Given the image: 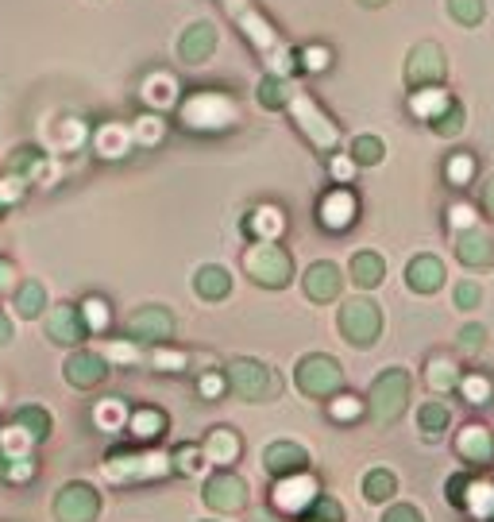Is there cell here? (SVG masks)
<instances>
[{"instance_id": "20", "label": "cell", "mask_w": 494, "mask_h": 522, "mask_svg": "<svg viewBox=\"0 0 494 522\" xmlns=\"http://www.w3.org/2000/svg\"><path fill=\"white\" fill-rule=\"evenodd\" d=\"M305 290H309V298H317V302L333 298L336 290H340V275H336V267H333V264H313L309 275H305Z\"/></svg>"}, {"instance_id": "34", "label": "cell", "mask_w": 494, "mask_h": 522, "mask_svg": "<svg viewBox=\"0 0 494 522\" xmlns=\"http://www.w3.org/2000/svg\"><path fill=\"white\" fill-rule=\"evenodd\" d=\"M15 309H20L24 318H36L43 309V287L39 283H24L20 295H15Z\"/></svg>"}, {"instance_id": "30", "label": "cell", "mask_w": 494, "mask_h": 522, "mask_svg": "<svg viewBox=\"0 0 494 522\" xmlns=\"http://www.w3.org/2000/svg\"><path fill=\"white\" fill-rule=\"evenodd\" d=\"M212 51V27H190V36H186V43H182V58H190V62H201L205 55Z\"/></svg>"}, {"instance_id": "36", "label": "cell", "mask_w": 494, "mask_h": 522, "mask_svg": "<svg viewBox=\"0 0 494 522\" xmlns=\"http://www.w3.org/2000/svg\"><path fill=\"white\" fill-rule=\"evenodd\" d=\"M452 383H456V364L444 360V356H433V360H429V387L448 391Z\"/></svg>"}, {"instance_id": "2", "label": "cell", "mask_w": 494, "mask_h": 522, "mask_svg": "<svg viewBox=\"0 0 494 522\" xmlns=\"http://www.w3.org/2000/svg\"><path fill=\"white\" fill-rule=\"evenodd\" d=\"M182 120L190 128H201V132H217V128L236 124V105L228 101L224 93H193L186 109H182Z\"/></svg>"}, {"instance_id": "14", "label": "cell", "mask_w": 494, "mask_h": 522, "mask_svg": "<svg viewBox=\"0 0 494 522\" xmlns=\"http://www.w3.org/2000/svg\"><path fill=\"white\" fill-rule=\"evenodd\" d=\"M456 453L471 465H494V437L483 426H468L456 437Z\"/></svg>"}, {"instance_id": "55", "label": "cell", "mask_w": 494, "mask_h": 522, "mask_svg": "<svg viewBox=\"0 0 494 522\" xmlns=\"http://www.w3.org/2000/svg\"><path fill=\"white\" fill-rule=\"evenodd\" d=\"M471 217H475L471 205H456L452 209V224H459V228H471Z\"/></svg>"}, {"instance_id": "51", "label": "cell", "mask_w": 494, "mask_h": 522, "mask_svg": "<svg viewBox=\"0 0 494 522\" xmlns=\"http://www.w3.org/2000/svg\"><path fill=\"white\" fill-rule=\"evenodd\" d=\"M155 364L159 368H186V356L182 352H155Z\"/></svg>"}, {"instance_id": "24", "label": "cell", "mask_w": 494, "mask_h": 522, "mask_svg": "<svg viewBox=\"0 0 494 522\" xmlns=\"http://www.w3.org/2000/svg\"><path fill=\"white\" fill-rule=\"evenodd\" d=\"M193 287H197V295H201V298H224L228 290H232V279H228L224 267H201V271H197V279H193Z\"/></svg>"}, {"instance_id": "25", "label": "cell", "mask_w": 494, "mask_h": 522, "mask_svg": "<svg viewBox=\"0 0 494 522\" xmlns=\"http://www.w3.org/2000/svg\"><path fill=\"white\" fill-rule=\"evenodd\" d=\"M128 143H131V132H128L124 124H105L101 132H97V151H101L105 159L128 155Z\"/></svg>"}, {"instance_id": "48", "label": "cell", "mask_w": 494, "mask_h": 522, "mask_svg": "<svg viewBox=\"0 0 494 522\" xmlns=\"http://www.w3.org/2000/svg\"><path fill=\"white\" fill-rule=\"evenodd\" d=\"M383 522H425V518H421L417 507H406V503H402V507H390Z\"/></svg>"}, {"instance_id": "1", "label": "cell", "mask_w": 494, "mask_h": 522, "mask_svg": "<svg viewBox=\"0 0 494 522\" xmlns=\"http://www.w3.org/2000/svg\"><path fill=\"white\" fill-rule=\"evenodd\" d=\"M224 8L240 20V27L247 31V39L259 47V55H267V62H271L274 74H290V70H293V58H290V51L283 47V39L274 36L267 20H259V12L247 5V0H224Z\"/></svg>"}, {"instance_id": "38", "label": "cell", "mask_w": 494, "mask_h": 522, "mask_svg": "<svg viewBox=\"0 0 494 522\" xmlns=\"http://www.w3.org/2000/svg\"><path fill=\"white\" fill-rule=\"evenodd\" d=\"M0 480H31L27 456H5V461H0Z\"/></svg>"}, {"instance_id": "54", "label": "cell", "mask_w": 494, "mask_h": 522, "mask_svg": "<svg viewBox=\"0 0 494 522\" xmlns=\"http://www.w3.org/2000/svg\"><path fill=\"white\" fill-rule=\"evenodd\" d=\"M305 67H309V70H321V67H328V51H321V47H313V51L305 55Z\"/></svg>"}, {"instance_id": "35", "label": "cell", "mask_w": 494, "mask_h": 522, "mask_svg": "<svg viewBox=\"0 0 494 522\" xmlns=\"http://www.w3.org/2000/svg\"><path fill=\"white\" fill-rule=\"evenodd\" d=\"M162 426H167V418H162L159 411H139L136 418H131V430H136V437H159L162 433Z\"/></svg>"}, {"instance_id": "3", "label": "cell", "mask_w": 494, "mask_h": 522, "mask_svg": "<svg viewBox=\"0 0 494 522\" xmlns=\"http://www.w3.org/2000/svg\"><path fill=\"white\" fill-rule=\"evenodd\" d=\"M290 112H293V120H298L302 128H305V136L317 143L321 151H333L336 143H340V132H336V124L324 117V112L309 101V97L302 93V89H293V97H290Z\"/></svg>"}, {"instance_id": "43", "label": "cell", "mask_w": 494, "mask_h": 522, "mask_svg": "<svg viewBox=\"0 0 494 522\" xmlns=\"http://www.w3.org/2000/svg\"><path fill=\"white\" fill-rule=\"evenodd\" d=\"M452 12H456L464 24H475V20L483 16V5H479V0H452Z\"/></svg>"}, {"instance_id": "45", "label": "cell", "mask_w": 494, "mask_h": 522, "mask_svg": "<svg viewBox=\"0 0 494 522\" xmlns=\"http://www.w3.org/2000/svg\"><path fill=\"white\" fill-rule=\"evenodd\" d=\"M86 321L93 325V329H105L108 309H105V302H101V298H89V302H86Z\"/></svg>"}, {"instance_id": "61", "label": "cell", "mask_w": 494, "mask_h": 522, "mask_svg": "<svg viewBox=\"0 0 494 522\" xmlns=\"http://www.w3.org/2000/svg\"><path fill=\"white\" fill-rule=\"evenodd\" d=\"M247 522H274V518H271V515H262V511H259V515H252V518H247Z\"/></svg>"}, {"instance_id": "7", "label": "cell", "mask_w": 494, "mask_h": 522, "mask_svg": "<svg viewBox=\"0 0 494 522\" xmlns=\"http://www.w3.org/2000/svg\"><path fill=\"white\" fill-rule=\"evenodd\" d=\"M170 456L167 453H143V456H112L105 465L108 480H151V476H167L170 472Z\"/></svg>"}, {"instance_id": "37", "label": "cell", "mask_w": 494, "mask_h": 522, "mask_svg": "<svg viewBox=\"0 0 494 522\" xmlns=\"http://www.w3.org/2000/svg\"><path fill=\"white\" fill-rule=\"evenodd\" d=\"M201 461H209V456H205L201 449H193V445H182V449H178V453H174V465H178V468H182V472H186V476H197V472H201V468H205Z\"/></svg>"}, {"instance_id": "18", "label": "cell", "mask_w": 494, "mask_h": 522, "mask_svg": "<svg viewBox=\"0 0 494 522\" xmlns=\"http://www.w3.org/2000/svg\"><path fill=\"white\" fill-rule=\"evenodd\" d=\"M46 333H51L58 345H74V340L81 337V318L74 306H58L51 309V318H46Z\"/></svg>"}, {"instance_id": "59", "label": "cell", "mask_w": 494, "mask_h": 522, "mask_svg": "<svg viewBox=\"0 0 494 522\" xmlns=\"http://www.w3.org/2000/svg\"><path fill=\"white\" fill-rule=\"evenodd\" d=\"M333 174H336V178H348V174H352V162H348V159H336Z\"/></svg>"}, {"instance_id": "31", "label": "cell", "mask_w": 494, "mask_h": 522, "mask_svg": "<svg viewBox=\"0 0 494 522\" xmlns=\"http://www.w3.org/2000/svg\"><path fill=\"white\" fill-rule=\"evenodd\" d=\"M93 418H97V426H101V430H120L124 426V402L120 399H101V402H97V411H93Z\"/></svg>"}, {"instance_id": "57", "label": "cell", "mask_w": 494, "mask_h": 522, "mask_svg": "<svg viewBox=\"0 0 494 522\" xmlns=\"http://www.w3.org/2000/svg\"><path fill=\"white\" fill-rule=\"evenodd\" d=\"M201 391H205V395H221V375H205Z\"/></svg>"}, {"instance_id": "52", "label": "cell", "mask_w": 494, "mask_h": 522, "mask_svg": "<svg viewBox=\"0 0 494 522\" xmlns=\"http://www.w3.org/2000/svg\"><path fill=\"white\" fill-rule=\"evenodd\" d=\"M483 337H487V333H483V329H475V325H471V329L459 333V340H464V349H468V352H471V349H479V345H483Z\"/></svg>"}, {"instance_id": "23", "label": "cell", "mask_w": 494, "mask_h": 522, "mask_svg": "<svg viewBox=\"0 0 494 522\" xmlns=\"http://www.w3.org/2000/svg\"><path fill=\"white\" fill-rule=\"evenodd\" d=\"M440 279H444V267L437 264L433 256H421L417 264L409 267V287L421 290V295H429V290H437V287H440Z\"/></svg>"}, {"instance_id": "53", "label": "cell", "mask_w": 494, "mask_h": 522, "mask_svg": "<svg viewBox=\"0 0 494 522\" xmlns=\"http://www.w3.org/2000/svg\"><path fill=\"white\" fill-rule=\"evenodd\" d=\"M317 515H321V518H328V522H340V518H344L333 499H321V503H317Z\"/></svg>"}, {"instance_id": "10", "label": "cell", "mask_w": 494, "mask_h": 522, "mask_svg": "<svg viewBox=\"0 0 494 522\" xmlns=\"http://www.w3.org/2000/svg\"><path fill=\"white\" fill-rule=\"evenodd\" d=\"M448 496L456 503H464V507L475 515V518H490L494 515V484L487 480H464V476H456L448 484Z\"/></svg>"}, {"instance_id": "11", "label": "cell", "mask_w": 494, "mask_h": 522, "mask_svg": "<svg viewBox=\"0 0 494 522\" xmlns=\"http://www.w3.org/2000/svg\"><path fill=\"white\" fill-rule=\"evenodd\" d=\"M228 383H232L236 395L255 402V399H262L271 391V375H267V368L255 364V360H236L232 368H228Z\"/></svg>"}, {"instance_id": "9", "label": "cell", "mask_w": 494, "mask_h": 522, "mask_svg": "<svg viewBox=\"0 0 494 522\" xmlns=\"http://www.w3.org/2000/svg\"><path fill=\"white\" fill-rule=\"evenodd\" d=\"M97 492L89 484H70L62 487V496L55 499V518L58 522H93L97 518Z\"/></svg>"}, {"instance_id": "28", "label": "cell", "mask_w": 494, "mask_h": 522, "mask_svg": "<svg viewBox=\"0 0 494 522\" xmlns=\"http://www.w3.org/2000/svg\"><path fill=\"white\" fill-rule=\"evenodd\" d=\"M378 279H383V259L375 252H364V256L352 259V283L355 287H375Z\"/></svg>"}, {"instance_id": "8", "label": "cell", "mask_w": 494, "mask_h": 522, "mask_svg": "<svg viewBox=\"0 0 494 522\" xmlns=\"http://www.w3.org/2000/svg\"><path fill=\"white\" fill-rule=\"evenodd\" d=\"M378 325H383L378 306L367 302V298H352L340 309V329L352 337V345H371V340L378 337Z\"/></svg>"}, {"instance_id": "4", "label": "cell", "mask_w": 494, "mask_h": 522, "mask_svg": "<svg viewBox=\"0 0 494 522\" xmlns=\"http://www.w3.org/2000/svg\"><path fill=\"white\" fill-rule=\"evenodd\" d=\"M406 395H409L406 371L390 368L386 375H378L375 387H371V414H375V422H394V418H398L402 406H406Z\"/></svg>"}, {"instance_id": "58", "label": "cell", "mask_w": 494, "mask_h": 522, "mask_svg": "<svg viewBox=\"0 0 494 522\" xmlns=\"http://www.w3.org/2000/svg\"><path fill=\"white\" fill-rule=\"evenodd\" d=\"M483 205H487V214L494 217V178L487 183V190H483Z\"/></svg>"}, {"instance_id": "39", "label": "cell", "mask_w": 494, "mask_h": 522, "mask_svg": "<svg viewBox=\"0 0 494 522\" xmlns=\"http://www.w3.org/2000/svg\"><path fill=\"white\" fill-rule=\"evenodd\" d=\"M417 418H421V426H425V430L437 433L440 426H448V406H444V402H433V406H425V411H421Z\"/></svg>"}, {"instance_id": "44", "label": "cell", "mask_w": 494, "mask_h": 522, "mask_svg": "<svg viewBox=\"0 0 494 522\" xmlns=\"http://www.w3.org/2000/svg\"><path fill=\"white\" fill-rule=\"evenodd\" d=\"M364 406H359V399H352V395H340L336 402H333V418H340V422H348V418H355Z\"/></svg>"}, {"instance_id": "41", "label": "cell", "mask_w": 494, "mask_h": 522, "mask_svg": "<svg viewBox=\"0 0 494 522\" xmlns=\"http://www.w3.org/2000/svg\"><path fill=\"white\" fill-rule=\"evenodd\" d=\"M131 136H136L139 143H155V140L162 136V120H159V117H143V120H139V128H136Z\"/></svg>"}, {"instance_id": "21", "label": "cell", "mask_w": 494, "mask_h": 522, "mask_svg": "<svg viewBox=\"0 0 494 522\" xmlns=\"http://www.w3.org/2000/svg\"><path fill=\"white\" fill-rule=\"evenodd\" d=\"M205 456L212 465H232L240 456V437L232 430H212L205 442Z\"/></svg>"}, {"instance_id": "60", "label": "cell", "mask_w": 494, "mask_h": 522, "mask_svg": "<svg viewBox=\"0 0 494 522\" xmlns=\"http://www.w3.org/2000/svg\"><path fill=\"white\" fill-rule=\"evenodd\" d=\"M5 340H8V318L0 314V345H5Z\"/></svg>"}, {"instance_id": "13", "label": "cell", "mask_w": 494, "mask_h": 522, "mask_svg": "<svg viewBox=\"0 0 494 522\" xmlns=\"http://www.w3.org/2000/svg\"><path fill=\"white\" fill-rule=\"evenodd\" d=\"M313 496H317V480L305 476V472H290V476L278 480V487H274V503L283 511H305Z\"/></svg>"}, {"instance_id": "29", "label": "cell", "mask_w": 494, "mask_h": 522, "mask_svg": "<svg viewBox=\"0 0 494 522\" xmlns=\"http://www.w3.org/2000/svg\"><path fill=\"white\" fill-rule=\"evenodd\" d=\"M174 93H178L174 78L155 74V78H147V86H143V101H151L155 109H162V105H170V101H174Z\"/></svg>"}, {"instance_id": "33", "label": "cell", "mask_w": 494, "mask_h": 522, "mask_svg": "<svg viewBox=\"0 0 494 522\" xmlns=\"http://www.w3.org/2000/svg\"><path fill=\"white\" fill-rule=\"evenodd\" d=\"M364 496H367L371 503L390 499V496H394V476H390V472H383V468L371 472V476L364 480Z\"/></svg>"}, {"instance_id": "27", "label": "cell", "mask_w": 494, "mask_h": 522, "mask_svg": "<svg viewBox=\"0 0 494 522\" xmlns=\"http://www.w3.org/2000/svg\"><path fill=\"white\" fill-rule=\"evenodd\" d=\"M31 442H36V433L27 426H20V422H12V426L0 430V453L5 456H27Z\"/></svg>"}, {"instance_id": "15", "label": "cell", "mask_w": 494, "mask_h": 522, "mask_svg": "<svg viewBox=\"0 0 494 522\" xmlns=\"http://www.w3.org/2000/svg\"><path fill=\"white\" fill-rule=\"evenodd\" d=\"M262 468L274 472V476H290V472H302L305 468V449L290 445V442H278L262 453Z\"/></svg>"}, {"instance_id": "5", "label": "cell", "mask_w": 494, "mask_h": 522, "mask_svg": "<svg viewBox=\"0 0 494 522\" xmlns=\"http://www.w3.org/2000/svg\"><path fill=\"white\" fill-rule=\"evenodd\" d=\"M243 267H247V275H252V279L267 283V287H283V283L290 279V256H286L283 248H274L271 240L255 244V248L243 256Z\"/></svg>"}, {"instance_id": "62", "label": "cell", "mask_w": 494, "mask_h": 522, "mask_svg": "<svg viewBox=\"0 0 494 522\" xmlns=\"http://www.w3.org/2000/svg\"><path fill=\"white\" fill-rule=\"evenodd\" d=\"M367 5H383V0H367Z\"/></svg>"}, {"instance_id": "63", "label": "cell", "mask_w": 494, "mask_h": 522, "mask_svg": "<svg viewBox=\"0 0 494 522\" xmlns=\"http://www.w3.org/2000/svg\"><path fill=\"white\" fill-rule=\"evenodd\" d=\"M490 522H494V515H490Z\"/></svg>"}, {"instance_id": "32", "label": "cell", "mask_w": 494, "mask_h": 522, "mask_svg": "<svg viewBox=\"0 0 494 522\" xmlns=\"http://www.w3.org/2000/svg\"><path fill=\"white\" fill-rule=\"evenodd\" d=\"M409 109H414L417 117H437L440 109H448V93L444 89H421L414 101H409Z\"/></svg>"}, {"instance_id": "56", "label": "cell", "mask_w": 494, "mask_h": 522, "mask_svg": "<svg viewBox=\"0 0 494 522\" xmlns=\"http://www.w3.org/2000/svg\"><path fill=\"white\" fill-rule=\"evenodd\" d=\"M108 356L112 360H139V352L128 349V345H108Z\"/></svg>"}, {"instance_id": "12", "label": "cell", "mask_w": 494, "mask_h": 522, "mask_svg": "<svg viewBox=\"0 0 494 522\" xmlns=\"http://www.w3.org/2000/svg\"><path fill=\"white\" fill-rule=\"evenodd\" d=\"M205 499L212 511H240L247 503V487L240 476H232V472H221V476H212L205 484Z\"/></svg>"}, {"instance_id": "50", "label": "cell", "mask_w": 494, "mask_h": 522, "mask_svg": "<svg viewBox=\"0 0 494 522\" xmlns=\"http://www.w3.org/2000/svg\"><path fill=\"white\" fill-rule=\"evenodd\" d=\"M24 193V178H8V183H0V202H12Z\"/></svg>"}, {"instance_id": "47", "label": "cell", "mask_w": 494, "mask_h": 522, "mask_svg": "<svg viewBox=\"0 0 494 522\" xmlns=\"http://www.w3.org/2000/svg\"><path fill=\"white\" fill-rule=\"evenodd\" d=\"M383 148H378V140H355V159L359 162H378Z\"/></svg>"}, {"instance_id": "16", "label": "cell", "mask_w": 494, "mask_h": 522, "mask_svg": "<svg viewBox=\"0 0 494 522\" xmlns=\"http://www.w3.org/2000/svg\"><path fill=\"white\" fill-rule=\"evenodd\" d=\"M456 248H459V259L471 264V267H487L490 259H494V244H490L487 233H479V228H468V233L459 236Z\"/></svg>"}, {"instance_id": "40", "label": "cell", "mask_w": 494, "mask_h": 522, "mask_svg": "<svg viewBox=\"0 0 494 522\" xmlns=\"http://www.w3.org/2000/svg\"><path fill=\"white\" fill-rule=\"evenodd\" d=\"M464 395H468V402H487L490 399V380L471 375V380H464Z\"/></svg>"}, {"instance_id": "46", "label": "cell", "mask_w": 494, "mask_h": 522, "mask_svg": "<svg viewBox=\"0 0 494 522\" xmlns=\"http://www.w3.org/2000/svg\"><path fill=\"white\" fill-rule=\"evenodd\" d=\"M448 178H452V183H468V178H471V155H456L448 162Z\"/></svg>"}, {"instance_id": "26", "label": "cell", "mask_w": 494, "mask_h": 522, "mask_svg": "<svg viewBox=\"0 0 494 522\" xmlns=\"http://www.w3.org/2000/svg\"><path fill=\"white\" fill-rule=\"evenodd\" d=\"M252 233L259 236V240H274L278 233L286 228V221H283V209H274V205H262V209H255L252 214Z\"/></svg>"}, {"instance_id": "64", "label": "cell", "mask_w": 494, "mask_h": 522, "mask_svg": "<svg viewBox=\"0 0 494 522\" xmlns=\"http://www.w3.org/2000/svg\"><path fill=\"white\" fill-rule=\"evenodd\" d=\"M205 522H209V518H205Z\"/></svg>"}, {"instance_id": "17", "label": "cell", "mask_w": 494, "mask_h": 522, "mask_svg": "<svg viewBox=\"0 0 494 522\" xmlns=\"http://www.w3.org/2000/svg\"><path fill=\"white\" fill-rule=\"evenodd\" d=\"M355 217V198L348 190H333L328 198L321 202V224H328V228H344Z\"/></svg>"}, {"instance_id": "6", "label": "cell", "mask_w": 494, "mask_h": 522, "mask_svg": "<svg viewBox=\"0 0 494 522\" xmlns=\"http://www.w3.org/2000/svg\"><path fill=\"white\" fill-rule=\"evenodd\" d=\"M340 383H344V371L336 360H328V356H305L302 368H298V387L313 399L333 395Z\"/></svg>"}, {"instance_id": "42", "label": "cell", "mask_w": 494, "mask_h": 522, "mask_svg": "<svg viewBox=\"0 0 494 522\" xmlns=\"http://www.w3.org/2000/svg\"><path fill=\"white\" fill-rule=\"evenodd\" d=\"M15 422H20V426H27V430L36 433V437H43L46 430H51V418H46V414H39V411H24V414L15 418Z\"/></svg>"}, {"instance_id": "22", "label": "cell", "mask_w": 494, "mask_h": 522, "mask_svg": "<svg viewBox=\"0 0 494 522\" xmlns=\"http://www.w3.org/2000/svg\"><path fill=\"white\" fill-rule=\"evenodd\" d=\"M170 318L162 314V309H139L136 318H131V333H139L147 340H162V337H170Z\"/></svg>"}, {"instance_id": "19", "label": "cell", "mask_w": 494, "mask_h": 522, "mask_svg": "<svg viewBox=\"0 0 494 522\" xmlns=\"http://www.w3.org/2000/svg\"><path fill=\"white\" fill-rule=\"evenodd\" d=\"M66 380L77 383V387H93V383H101L105 380V364H101V356H93V352H77L70 364H66Z\"/></svg>"}, {"instance_id": "49", "label": "cell", "mask_w": 494, "mask_h": 522, "mask_svg": "<svg viewBox=\"0 0 494 522\" xmlns=\"http://www.w3.org/2000/svg\"><path fill=\"white\" fill-rule=\"evenodd\" d=\"M456 302H459V309H471L475 302H479V287H475V283H464V287L456 290Z\"/></svg>"}]
</instances>
